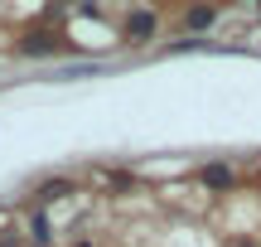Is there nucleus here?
Masks as SVG:
<instances>
[{"mask_svg": "<svg viewBox=\"0 0 261 247\" xmlns=\"http://www.w3.org/2000/svg\"><path fill=\"white\" fill-rule=\"evenodd\" d=\"M121 34H126V44H150V39L160 34V19H155V10H130Z\"/></svg>", "mask_w": 261, "mask_h": 247, "instance_id": "nucleus-1", "label": "nucleus"}, {"mask_svg": "<svg viewBox=\"0 0 261 247\" xmlns=\"http://www.w3.org/2000/svg\"><path fill=\"white\" fill-rule=\"evenodd\" d=\"M213 24H218V10L213 5H194L184 15V29H189V34H203V29H213Z\"/></svg>", "mask_w": 261, "mask_h": 247, "instance_id": "nucleus-3", "label": "nucleus"}, {"mask_svg": "<svg viewBox=\"0 0 261 247\" xmlns=\"http://www.w3.org/2000/svg\"><path fill=\"white\" fill-rule=\"evenodd\" d=\"M34 238L48 242V218H44V213H34Z\"/></svg>", "mask_w": 261, "mask_h": 247, "instance_id": "nucleus-6", "label": "nucleus"}, {"mask_svg": "<svg viewBox=\"0 0 261 247\" xmlns=\"http://www.w3.org/2000/svg\"><path fill=\"white\" fill-rule=\"evenodd\" d=\"M237 247H256V242H237Z\"/></svg>", "mask_w": 261, "mask_h": 247, "instance_id": "nucleus-7", "label": "nucleus"}, {"mask_svg": "<svg viewBox=\"0 0 261 247\" xmlns=\"http://www.w3.org/2000/svg\"><path fill=\"white\" fill-rule=\"evenodd\" d=\"M19 48H24V54H48V48H58V34H24Z\"/></svg>", "mask_w": 261, "mask_h": 247, "instance_id": "nucleus-4", "label": "nucleus"}, {"mask_svg": "<svg viewBox=\"0 0 261 247\" xmlns=\"http://www.w3.org/2000/svg\"><path fill=\"white\" fill-rule=\"evenodd\" d=\"M198 180H203L208 189H232L237 175H232V165H203V170H198Z\"/></svg>", "mask_w": 261, "mask_h": 247, "instance_id": "nucleus-2", "label": "nucleus"}, {"mask_svg": "<svg viewBox=\"0 0 261 247\" xmlns=\"http://www.w3.org/2000/svg\"><path fill=\"white\" fill-rule=\"evenodd\" d=\"M68 189H73L68 180H54V184H44V189H39V199H58V194H68Z\"/></svg>", "mask_w": 261, "mask_h": 247, "instance_id": "nucleus-5", "label": "nucleus"}]
</instances>
